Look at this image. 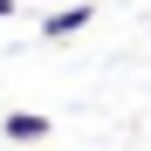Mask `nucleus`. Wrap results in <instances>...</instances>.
Masks as SVG:
<instances>
[{
  "label": "nucleus",
  "instance_id": "f257e3e1",
  "mask_svg": "<svg viewBox=\"0 0 151 151\" xmlns=\"http://www.w3.org/2000/svg\"><path fill=\"white\" fill-rule=\"evenodd\" d=\"M89 21H96V7H89V0H69V7H55V14L41 21V41H69V35H83Z\"/></svg>",
  "mask_w": 151,
  "mask_h": 151
},
{
  "label": "nucleus",
  "instance_id": "f03ea898",
  "mask_svg": "<svg viewBox=\"0 0 151 151\" xmlns=\"http://www.w3.org/2000/svg\"><path fill=\"white\" fill-rule=\"evenodd\" d=\"M48 131H55V124H48L41 110H7V117H0V137H7V144H41Z\"/></svg>",
  "mask_w": 151,
  "mask_h": 151
},
{
  "label": "nucleus",
  "instance_id": "7ed1b4c3",
  "mask_svg": "<svg viewBox=\"0 0 151 151\" xmlns=\"http://www.w3.org/2000/svg\"><path fill=\"white\" fill-rule=\"evenodd\" d=\"M7 14H21V0H0V21H7Z\"/></svg>",
  "mask_w": 151,
  "mask_h": 151
}]
</instances>
